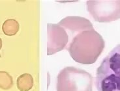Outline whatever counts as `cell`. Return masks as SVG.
I'll use <instances>...</instances> for the list:
<instances>
[{
	"instance_id": "7",
	"label": "cell",
	"mask_w": 120,
	"mask_h": 91,
	"mask_svg": "<svg viewBox=\"0 0 120 91\" xmlns=\"http://www.w3.org/2000/svg\"><path fill=\"white\" fill-rule=\"evenodd\" d=\"M20 28L18 22L15 20H7L2 26L3 33L7 36H13L18 33Z\"/></svg>"
},
{
	"instance_id": "3",
	"label": "cell",
	"mask_w": 120,
	"mask_h": 91,
	"mask_svg": "<svg viewBox=\"0 0 120 91\" xmlns=\"http://www.w3.org/2000/svg\"><path fill=\"white\" fill-rule=\"evenodd\" d=\"M93 77L86 70L67 66L57 77V91H93Z\"/></svg>"
},
{
	"instance_id": "8",
	"label": "cell",
	"mask_w": 120,
	"mask_h": 91,
	"mask_svg": "<svg viewBox=\"0 0 120 91\" xmlns=\"http://www.w3.org/2000/svg\"><path fill=\"white\" fill-rule=\"evenodd\" d=\"M33 81L31 76L26 74L20 76L17 80V86L20 91H27L32 87Z\"/></svg>"
},
{
	"instance_id": "10",
	"label": "cell",
	"mask_w": 120,
	"mask_h": 91,
	"mask_svg": "<svg viewBox=\"0 0 120 91\" xmlns=\"http://www.w3.org/2000/svg\"><path fill=\"white\" fill-rule=\"evenodd\" d=\"M2 48V40L0 38V49Z\"/></svg>"
},
{
	"instance_id": "1",
	"label": "cell",
	"mask_w": 120,
	"mask_h": 91,
	"mask_svg": "<svg viewBox=\"0 0 120 91\" xmlns=\"http://www.w3.org/2000/svg\"><path fill=\"white\" fill-rule=\"evenodd\" d=\"M105 46L102 36L93 29L75 35L69 39L65 49L76 63L91 64L97 60Z\"/></svg>"
},
{
	"instance_id": "4",
	"label": "cell",
	"mask_w": 120,
	"mask_h": 91,
	"mask_svg": "<svg viewBox=\"0 0 120 91\" xmlns=\"http://www.w3.org/2000/svg\"><path fill=\"white\" fill-rule=\"evenodd\" d=\"M86 4L95 21L105 23L120 18V1H87Z\"/></svg>"
},
{
	"instance_id": "6",
	"label": "cell",
	"mask_w": 120,
	"mask_h": 91,
	"mask_svg": "<svg viewBox=\"0 0 120 91\" xmlns=\"http://www.w3.org/2000/svg\"><path fill=\"white\" fill-rule=\"evenodd\" d=\"M57 24L65 29L69 39L80 32L93 29V25L89 20L80 16H68L61 20Z\"/></svg>"
},
{
	"instance_id": "2",
	"label": "cell",
	"mask_w": 120,
	"mask_h": 91,
	"mask_svg": "<svg viewBox=\"0 0 120 91\" xmlns=\"http://www.w3.org/2000/svg\"><path fill=\"white\" fill-rule=\"evenodd\" d=\"M98 91H120V44L102 60L96 72Z\"/></svg>"
},
{
	"instance_id": "5",
	"label": "cell",
	"mask_w": 120,
	"mask_h": 91,
	"mask_svg": "<svg viewBox=\"0 0 120 91\" xmlns=\"http://www.w3.org/2000/svg\"><path fill=\"white\" fill-rule=\"evenodd\" d=\"M47 54L53 55L66 48L69 41V35L65 29L58 24L47 25Z\"/></svg>"
},
{
	"instance_id": "9",
	"label": "cell",
	"mask_w": 120,
	"mask_h": 91,
	"mask_svg": "<svg viewBox=\"0 0 120 91\" xmlns=\"http://www.w3.org/2000/svg\"><path fill=\"white\" fill-rule=\"evenodd\" d=\"M12 85V79L11 76L5 72H0V88L3 89H9Z\"/></svg>"
}]
</instances>
